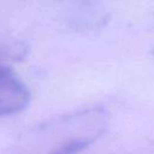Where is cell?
I'll use <instances>...</instances> for the list:
<instances>
[{"label": "cell", "mask_w": 154, "mask_h": 154, "mask_svg": "<svg viewBox=\"0 0 154 154\" xmlns=\"http://www.w3.org/2000/svg\"><path fill=\"white\" fill-rule=\"evenodd\" d=\"M105 126L101 108L61 116L28 132L11 154H76L93 143Z\"/></svg>", "instance_id": "1"}, {"label": "cell", "mask_w": 154, "mask_h": 154, "mask_svg": "<svg viewBox=\"0 0 154 154\" xmlns=\"http://www.w3.org/2000/svg\"><path fill=\"white\" fill-rule=\"evenodd\" d=\"M30 101V93L24 82L7 65L0 63V116L23 111Z\"/></svg>", "instance_id": "2"}]
</instances>
